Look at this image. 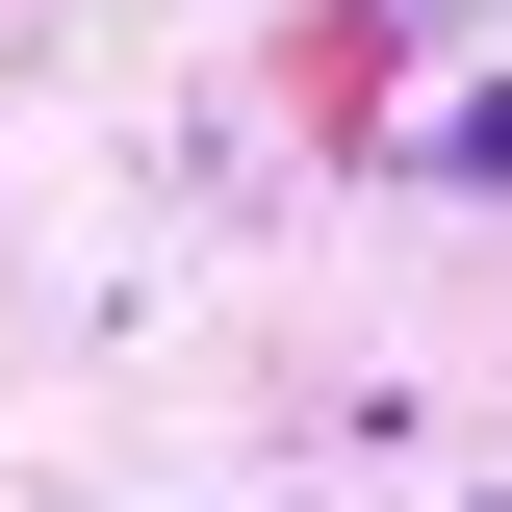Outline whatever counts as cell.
<instances>
[{"label": "cell", "mask_w": 512, "mask_h": 512, "mask_svg": "<svg viewBox=\"0 0 512 512\" xmlns=\"http://www.w3.org/2000/svg\"><path fill=\"white\" fill-rule=\"evenodd\" d=\"M461 512H487V487H461Z\"/></svg>", "instance_id": "1"}]
</instances>
